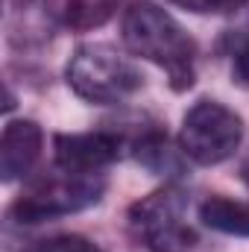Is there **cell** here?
I'll use <instances>...</instances> for the list:
<instances>
[{
  "instance_id": "1",
  "label": "cell",
  "mask_w": 249,
  "mask_h": 252,
  "mask_svg": "<svg viewBox=\"0 0 249 252\" xmlns=\"http://www.w3.org/2000/svg\"><path fill=\"white\" fill-rule=\"evenodd\" d=\"M124 41L135 56L158 64L176 91L193 85L196 44L161 6L147 0L129 6L124 15Z\"/></svg>"
},
{
  "instance_id": "2",
  "label": "cell",
  "mask_w": 249,
  "mask_h": 252,
  "mask_svg": "<svg viewBox=\"0 0 249 252\" xmlns=\"http://www.w3.org/2000/svg\"><path fill=\"white\" fill-rule=\"evenodd\" d=\"M141 70L109 44H85L67 62V85L76 97L94 106L124 103L141 88Z\"/></svg>"
},
{
  "instance_id": "3",
  "label": "cell",
  "mask_w": 249,
  "mask_h": 252,
  "mask_svg": "<svg viewBox=\"0 0 249 252\" xmlns=\"http://www.w3.org/2000/svg\"><path fill=\"white\" fill-rule=\"evenodd\" d=\"M129 226L150 252H190L196 244L187 226V193L161 188L129 208Z\"/></svg>"
},
{
  "instance_id": "4",
  "label": "cell",
  "mask_w": 249,
  "mask_h": 252,
  "mask_svg": "<svg viewBox=\"0 0 249 252\" xmlns=\"http://www.w3.org/2000/svg\"><path fill=\"white\" fill-rule=\"evenodd\" d=\"M106 182L100 176H82L59 170L47 179H38L27 193H21L12 205V217L18 223H41L50 217H62L94 205L103 196Z\"/></svg>"
},
{
  "instance_id": "5",
  "label": "cell",
  "mask_w": 249,
  "mask_h": 252,
  "mask_svg": "<svg viewBox=\"0 0 249 252\" xmlns=\"http://www.w3.org/2000/svg\"><path fill=\"white\" fill-rule=\"evenodd\" d=\"M244 138L241 118L217 100H199L182 121L179 147L196 164H220L226 161Z\"/></svg>"
},
{
  "instance_id": "6",
  "label": "cell",
  "mask_w": 249,
  "mask_h": 252,
  "mask_svg": "<svg viewBox=\"0 0 249 252\" xmlns=\"http://www.w3.org/2000/svg\"><path fill=\"white\" fill-rule=\"evenodd\" d=\"M121 156V138L115 132H82V135H56V167L67 173L100 176Z\"/></svg>"
},
{
  "instance_id": "7",
  "label": "cell",
  "mask_w": 249,
  "mask_h": 252,
  "mask_svg": "<svg viewBox=\"0 0 249 252\" xmlns=\"http://www.w3.org/2000/svg\"><path fill=\"white\" fill-rule=\"evenodd\" d=\"M41 156V129L32 121H12L0 141V173L3 182H15L32 170Z\"/></svg>"
},
{
  "instance_id": "8",
  "label": "cell",
  "mask_w": 249,
  "mask_h": 252,
  "mask_svg": "<svg viewBox=\"0 0 249 252\" xmlns=\"http://www.w3.org/2000/svg\"><path fill=\"white\" fill-rule=\"evenodd\" d=\"M47 3H50V12L64 27L88 30V27L106 24L121 0H47Z\"/></svg>"
},
{
  "instance_id": "9",
  "label": "cell",
  "mask_w": 249,
  "mask_h": 252,
  "mask_svg": "<svg viewBox=\"0 0 249 252\" xmlns=\"http://www.w3.org/2000/svg\"><path fill=\"white\" fill-rule=\"evenodd\" d=\"M199 220L208 229L249 238V205H244V202H235L226 196H211L199 205Z\"/></svg>"
},
{
  "instance_id": "10",
  "label": "cell",
  "mask_w": 249,
  "mask_h": 252,
  "mask_svg": "<svg viewBox=\"0 0 249 252\" xmlns=\"http://www.w3.org/2000/svg\"><path fill=\"white\" fill-rule=\"evenodd\" d=\"M135 158H138L144 167H150L153 173L179 170V161H176V156H173V150H170V144H167V135H161V132L144 135V138L135 144Z\"/></svg>"
},
{
  "instance_id": "11",
  "label": "cell",
  "mask_w": 249,
  "mask_h": 252,
  "mask_svg": "<svg viewBox=\"0 0 249 252\" xmlns=\"http://www.w3.org/2000/svg\"><path fill=\"white\" fill-rule=\"evenodd\" d=\"M24 252H103V250L94 241L82 238V235H53V238L35 241Z\"/></svg>"
},
{
  "instance_id": "12",
  "label": "cell",
  "mask_w": 249,
  "mask_h": 252,
  "mask_svg": "<svg viewBox=\"0 0 249 252\" xmlns=\"http://www.w3.org/2000/svg\"><path fill=\"white\" fill-rule=\"evenodd\" d=\"M182 9H190V12H232L238 6H244L247 0H170Z\"/></svg>"
},
{
  "instance_id": "13",
  "label": "cell",
  "mask_w": 249,
  "mask_h": 252,
  "mask_svg": "<svg viewBox=\"0 0 249 252\" xmlns=\"http://www.w3.org/2000/svg\"><path fill=\"white\" fill-rule=\"evenodd\" d=\"M235 73H238V79L249 85V44L238 53V59H235Z\"/></svg>"
},
{
  "instance_id": "14",
  "label": "cell",
  "mask_w": 249,
  "mask_h": 252,
  "mask_svg": "<svg viewBox=\"0 0 249 252\" xmlns=\"http://www.w3.org/2000/svg\"><path fill=\"white\" fill-rule=\"evenodd\" d=\"M244 179H247V185H249V161H247V167H244Z\"/></svg>"
}]
</instances>
